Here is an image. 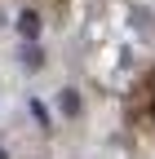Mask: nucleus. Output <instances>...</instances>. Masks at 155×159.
Wrapping results in <instances>:
<instances>
[{"label": "nucleus", "mask_w": 155, "mask_h": 159, "mask_svg": "<svg viewBox=\"0 0 155 159\" xmlns=\"http://www.w3.org/2000/svg\"><path fill=\"white\" fill-rule=\"evenodd\" d=\"M58 111H62V119H80V111H84L80 89H58Z\"/></svg>", "instance_id": "nucleus-2"}, {"label": "nucleus", "mask_w": 155, "mask_h": 159, "mask_svg": "<svg viewBox=\"0 0 155 159\" xmlns=\"http://www.w3.org/2000/svg\"><path fill=\"white\" fill-rule=\"evenodd\" d=\"M18 66L22 71H45V44H22L18 49Z\"/></svg>", "instance_id": "nucleus-3"}, {"label": "nucleus", "mask_w": 155, "mask_h": 159, "mask_svg": "<svg viewBox=\"0 0 155 159\" xmlns=\"http://www.w3.org/2000/svg\"><path fill=\"white\" fill-rule=\"evenodd\" d=\"M31 115H35V119H40V124L49 128V111H45V102H31Z\"/></svg>", "instance_id": "nucleus-4"}, {"label": "nucleus", "mask_w": 155, "mask_h": 159, "mask_svg": "<svg viewBox=\"0 0 155 159\" xmlns=\"http://www.w3.org/2000/svg\"><path fill=\"white\" fill-rule=\"evenodd\" d=\"M18 35H22V44H40V35H45V18L35 13V9H22V13H18Z\"/></svg>", "instance_id": "nucleus-1"}, {"label": "nucleus", "mask_w": 155, "mask_h": 159, "mask_svg": "<svg viewBox=\"0 0 155 159\" xmlns=\"http://www.w3.org/2000/svg\"><path fill=\"white\" fill-rule=\"evenodd\" d=\"M151 115H155V102H151Z\"/></svg>", "instance_id": "nucleus-6"}, {"label": "nucleus", "mask_w": 155, "mask_h": 159, "mask_svg": "<svg viewBox=\"0 0 155 159\" xmlns=\"http://www.w3.org/2000/svg\"><path fill=\"white\" fill-rule=\"evenodd\" d=\"M0 159H9V150H5V146H0Z\"/></svg>", "instance_id": "nucleus-5"}]
</instances>
